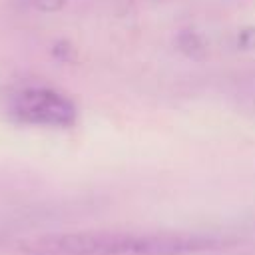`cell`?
<instances>
[{"label": "cell", "mask_w": 255, "mask_h": 255, "mask_svg": "<svg viewBox=\"0 0 255 255\" xmlns=\"http://www.w3.org/2000/svg\"><path fill=\"white\" fill-rule=\"evenodd\" d=\"M237 48H241L245 52H253L255 50V26H247V28L239 30V34H237Z\"/></svg>", "instance_id": "obj_4"}, {"label": "cell", "mask_w": 255, "mask_h": 255, "mask_svg": "<svg viewBox=\"0 0 255 255\" xmlns=\"http://www.w3.org/2000/svg\"><path fill=\"white\" fill-rule=\"evenodd\" d=\"M52 54H54L58 60H62V62H70V60L76 58V56H74V48H72L68 42H64V40H60V42L54 44Z\"/></svg>", "instance_id": "obj_6"}, {"label": "cell", "mask_w": 255, "mask_h": 255, "mask_svg": "<svg viewBox=\"0 0 255 255\" xmlns=\"http://www.w3.org/2000/svg\"><path fill=\"white\" fill-rule=\"evenodd\" d=\"M231 239L215 233L187 231H70L28 237L20 243L26 255H195L225 247Z\"/></svg>", "instance_id": "obj_1"}, {"label": "cell", "mask_w": 255, "mask_h": 255, "mask_svg": "<svg viewBox=\"0 0 255 255\" xmlns=\"http://www.w3.org/2000/svg\"><path fill=\"white\" fill-rule=\"evenodd\" d=\"M12 116L22 124L70 128L78 112L74 102L52 88H26L12 98Z\"/></svg>", "instance_id": "obj_2"}, {"label": "cell", "mask_w": 255, "mask_h": 255, "mask_svg": "<svg viewBox=\"0 0 255 255\" xmlns=\"http://www.w3.org/2000/svg\"><path fill=\"white\" fill-rule=\"evenodd\" d=\"M177 48L185 56L195 58V60H201L207 54V44H205L203 36L197 34L195 30H183V32H179V36H177Z\"/></svg>", "instance_id": "obj_3"}, {"label": "cell", "mask_w": 255, "mask_h": 255, "mask_svg": "<svg viewBox=\"0 0 255 255\" xmlns=\"http://www.w3.org/2000/svg\"><path fill=\"white\" fill-rule=\"evenodd\" d=\"M28 2L40 12H58L66 6L68 0H28Z\"/></svg>", "instance_id": "obj_5"}]
</instances>
